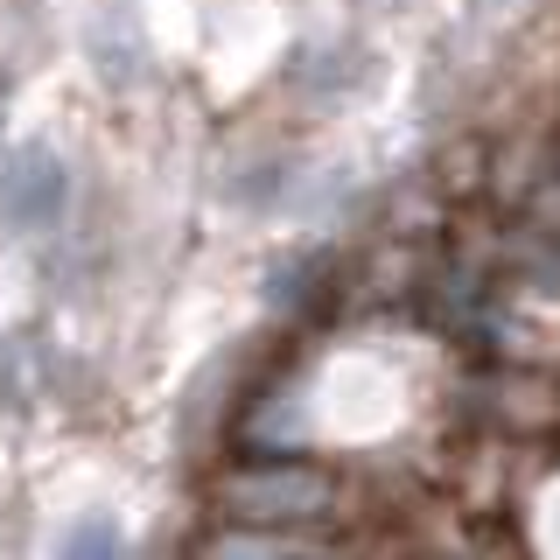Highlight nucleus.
I'll list each match as a JSON object with an SVG mask.
<instances>
[{
    "label": "nucleus",
    "instance_id": "obj_1",
    "mask_svg": "<svg viewBox=\"0 0 560 560\" xmlns=\"http://www.w3.org/2000/svg\"><path fill=\"white\" fill-rule=\"evenodd\" d=\"M329 498H337V477L315 463H294V455H267V463H245L224 477V504L232 518H323Z\"/></svg>",
    "mask_w": 560,
    "mask_h": 560
},
{
    "label": "nucleus",
    "instance_id": "obj_2",
    "mask_svg": "<svg viewBox=\"0 0 560 560\" xmlns=\"http://www.w3.org/2000/svg\"><path fill=\"white\" fill-rule=\"evenodd\" d=\"M70 203V168L57 148L22 140V148L0 154V224L8 232H49Z\"/></svg>",
    "mask_w": 560,
    "mask_h": 560
},
{
    "label": "nucleus",
    "instance_id": "obj_3",
    "mask_svg": "<svg viewBox=\"0 0 560 560\" xmlns=\"http://www.w3.org/2000/svg\"><path fill=\"white\" fill-rule=\"evenodd\" d=\"M84 57H92V70L113 84V92L154 78V35H148L133 0H98L92 22H84Z\"/></svg>",
    "mask_w": 560,
    "mask_h": 560
},
{
    "label": "nucleus",
    "instance_id": "obj_4",
    "mask_svg": "<svg viewBox=\"0 0 560 560\" xmlns=\"http://www.w3.org/2000/svg\"><path fill=\"white\" fill-rule=\"evenodd\" d=\"M127 539L105 525V512H92V525H78V533H63V553H119Z\"/></svg>",
    "mask_w": 560,
    "mask_h": 560
}]
</instances>
